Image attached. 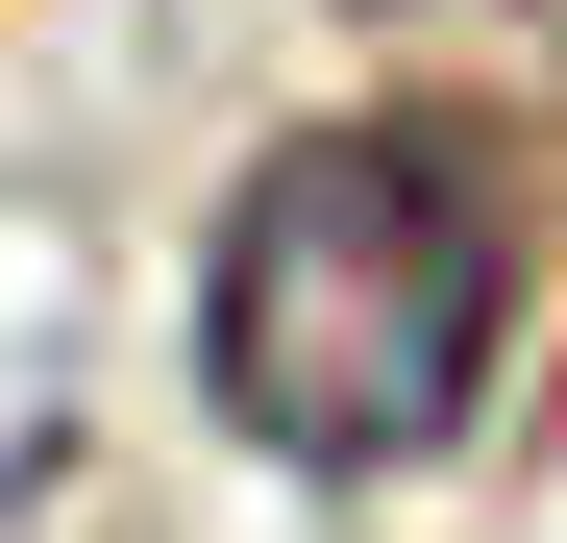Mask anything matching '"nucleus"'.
Instances as JSON below:
<instances>
[{"label": "nucleus", "mask_w": 567, "mask_h": 543, "mask_svg": "<svg viewBox=\"0 0 567 543\" xmlns=\"http://www.w3.org/2000/svg\"><path fill=\"white\" fill-rule=\"evenodd\" d=\"M518 272H543V148L494 100H346L198 247V396L321 494L444 470L518 371Z\"/></svg>", "instance_id": "obj_1"}, {"label": "nucleus", "mask_w": 567, "mask_h": 543, "mask_svg": "<svg viewBox=\"0 0 567 543\" xmlns=\"http://www.w3.org/2000/svg\"><path fill=\"white\" fill-rule=\"evenodd\" d=\"M25 519H50V346L0 321V543H25Z\"/></svg>", "instance_id": "obj_2"}]
</instances>
